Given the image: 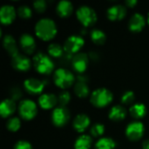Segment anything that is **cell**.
I'll use <instances>...</instances> for the list:
<instances>
[{"mask_svg":"<svg viewBox=\"0 0 149 149\" xmlns=\"http://www.w3.org/2000/svg\"><path fill=\"white\" fill-rule=\"evenodd\" d=\"M35 33L42 40H51L57 34L56 24L51 18H42L35 25Z\"/></svg>","mask_w":149,"mask_h":149,"instance_id":"cell-1","label":"cell"},{"mask_svg":"<svg viewBox=\"0 0 149 149\" xmlns=\"http://www.w3.org/2000/svg\"><path fill=\"white\" fill-rule=\"evenodd\" d=\"M32 63L37 72L45 75L52 73L55 66L52 59L43 52H38L35 54L32 58Z\"/></svg>","mask_w":149,"mask_h":149,"instance_id":"cell-2","label":"cell"},{"mask_svg":"<svg viewBox=\"0 0 149 149\" xmlns=\"http://www.w3.org/2000/svg\"><path fill=\"white\" fill-rule=\"evenodd\" d=\"M75 78L72 72L65 68H58L54 72L53 81L57 86L62 89L70 87L74 83Z\"/></svg>","mask_w":149,"mask_h":149,"instance_id":"cell-3","label":"cell"},{"mask_svg":"<svg viewBox=\"0 0 149 149\" xmlns=\"http://www.w3.org/2000/svg\"><path fill=\"white\" fill-rule=\"evenodd\" d=\"M113 93L107 88H99L93 92L91 95V103L96 107H105L113 100Z\"/></svg>","mask_w":149,"mask_h":149,"instance_id":"cell-4","label":"cell"},{"mask_svg":"<svg viewBox=\"0 0 149 149\" xmlns=\"http://www.w3.org/2000/svg\"><path fill=\"white\" fill-rule=\"evenodd\" d=\"M79 21L85 26L89 27L93 25L97 21V15L95 10L86 5L80 6L76 12Z\"/></svg>","mask_w":149,"mask_h":149,"instance_id":"cell-5","label":"cell"},{"mask_svg":"<svg viewBox=\"0 0 149 149\" xmlns=\"http://www.w3.org/2000/svg\"><path fill=\"white\" fill-rule=\"evenodd\" d=\"M19 115L25 120H32L38 113L36 104L30 100H24L18 105Z\"/></svg>","mask_w":149,"mask_h":149,"instance_id":"cell-6","label":"cell"},{"mask_svg":"<svg viewBox=\"0 0 149 149\" xmlns=\"http://www.w3.org/2000/svg\"><path fill=\"white\" fill-rule=\"evenodd\" d=\"M69 110L65 107H56L52 113V121L54 126L61 127L65 126L70 120Z\"/></svg>","mask_w":149,"mask_h":149,"instance_id":"cell-7","label":"cell"},{"mask_svg":"<svg viewBox=\"0 0 149 149\" xmlns=\"http://www.w3.org/2000/svg\"><path fill=\"white\" fill-rule=\"evenodd\" d=\"M84 44L85 40L81 36L72 35L65 40L63 47L65 52L74 55L81 49Z\"/></svg>","mask_w":149,"mask_h":149,"instance_id":"cell-8","label":"cell"},{"mask_svg":"<svg viewBox=\"0 0 149 149\" xmlns=\"http://www.w3.org/2000/svg\"><path fill=\"white\" fill-rule=\"evenodd\" d=\"M144 126L140 121H134L128 124L126 128V134L127 137L133 141H137L142 138L144 134Z\"/></svg>","mask_w":149,"mask_h":149,"instance_id":"cell-9","label":"cell"},{"mask_svg":"<svg viewBox=\"0 0 149 149\" xmlns=\"http://www.w3.org/2000/svg\"><path fill=\"white\" fill-rule=\"evenodd\" d=\"M89 63V57L86 53L84 52H79L73 55L72 61V69L79 72V73H83Z\"/></svg>","mask_w":149,"mask_h":149,"instance_id":"cell-10","label":"cell"},{"mask_svg":"<svg viewBox=\"0 0 149 149\" xmlns=\"http://www.w3.org/2000/svg\"><path fill=\"white\" fill-rule=\"evenodd\" d=\"M46 85L45 80H39L38 79H28L24 81V86L27 93L31 94H39L45 88Z\"/></svg>","mask_w":149,"mask_h":149,"instance_id":"cell-11","label":"cell"},{"mask_svg":"<svg viewBox=\"0 0 149 149\" xmlns=\"http://www.w3.org/2000/svg\"><path fill=\"white\" fill-rule=\"evenodd\" d=\"M11 65L14 69L20 72H26L31 66V62L30 58L23 54H17L11 58Z\"/></svg>","mask_w":149,"mask_h":149,"instance_id":"cell-12","label":"cell"},{"mask_svg":"<svg viewBox=\"0 0 149 149\" xmlns=\"http://www.w3.org/2000/svg\"><path fill=\"white\" fill-rule=\"evenodd\" d=\"M19 45L26 54H33L36 49V42L31 34L24 33L19 38Z\"/></svg>","mask_w":149,"mask_h":149,"instance_id":"cell-13","label":"cell"},{"mask_svg":"<svg viewBox=\"0 0 149 149\" xmlns=\"http://www.w3.org/2000/svg\"><path fill=\"white\" fill-rule=\"evenodd\" d=\"M127 14V9L124 5L121 4H117L113 5L107 10V16L108 19L111 21H117V20H121L125 17Z\"/></svg>","mask_w":149,"mask_h":149,"instance_id":"cell-14","label":"cell"},{"mask_svg":"<svg viewBox=\"0 0 149 149\" xmlns=\"http://www.w3.org/2000/svg\"><path fill=\"white\" fill-rule=\"evenodd\" d=\"M16 10L11 5H3L0 10V20L3 24H11L16 17Z\"/></svg>","mask_w":149,"mask_h":149,"instance_id":"cell-15","label":"cell"},{"mask_svg":"<svg viewBox=\"0 0 149 149\" xmlns=\"http://www.w3.org/2000/svg\"><path fill=\"white\" fill-rule=\"evenodd\" d=\"M145 24H146V19L144 16L140 13H135L131 17L128 23V27L131 31L139 32L144 28Z\"/></svg>","mask_w":149,"mask_h":149,"instance_id":"cell-16","label":"cell"},{"mask_svg":"<svg viewBox=\"0 0 149 149\" xmlns=\"http://www.w3.org/2000/svg\"><path fill=\"white\" fill-rule=\"evenodd\" d=\"M3 45L5 51L11 56V58L19 53L16 40L14 39V38L11 35L7 34L4 36V38H3Z\"/></svg>","mask_w":149,"mask_h":149,"instance_id":"cell-17","label":"cell"},{"mask_svg":"<svg viewBox=\"0 0 149 149\" xmlns=\"http://www.w3.org/2000/svg\"><path fill=\"white\" fill-rule=\"evenodd\" d=\"M58 103V98L52 93H45L38 98V104L43 109H51Z\"/></svg>","mask_w":149,"mask_h":149,"instance_id":"cell-18","label":"cell"},{"mask_svg":"<svg viewBox=\"0 0 149 149\" xmlns=\"http://www.w3.org/2000/svg\"><path fill=\"white\" fill-rule=\"evenodd\" d=\"M89 125H90V119L86 114L84 113H80L77 115L73 120V127L79 133L84 132L88 127Z\"/></svg>","mask_w":149,"mask_h":149,"instance_id":"cell-19","label":"cell"},{"mask_svg":"<svg viewBox=\"0 0 149 149\" xmlns=\"http://www.w3.org/2000/svg\"><path fill=\"white\" fill-rule=\"evenodd\" d=\"M16 111L15 101L10 99L4 100L0 105V114L3 118H7Z\"/></svg>","mask_w":149,"mask_h":149,"instance_id":"cell-20","label":"cell"},{"mask_svg":"<svg viewBox=\"0 0 149 149\" xmlns=\"http://www.w3.org/2000/svg\"><path fill=\"white\" fill-rule=\"evenodd\" d=\"M57 13L61 17H69L72 11H73V6L72 3L66 0H62L58 2L57 7H56Z\"/></svg>","mask_w":149,"mask_h":149,"instance_id":"cell-21","label":"cell"},{"mask_svg":"<svg viewBox=\"0 0 149 149\" xmlns=\"http://www.w3.org/2000/svg\"><path fill=\"white\" fill-rule=\"evenodd\" d=\"M127 115V111L126 108L120 105H116L113 107L109 112V119L114 121H120L125 119Z\"/></svg>","mask_w":149,"mask_h":149,"instance_id":"cell-22","label":"cell"},{"mask_svg":"<svg viewBox=\"0 0 149 149\" xmlns=\"http://www.w3.org/2000/svg\"><path fill=\"white\" fill-rule=\"evenodd\" d=\"M130 114L133 118H134L135 120H140L142 119L146 113H147V108L145 107V105L141 104V103H138V104H134L130 107Z\"/></svg>","mask_w":149,"mask_h":149,"instance_id":"cell-23","label":"cell"},{"mask_svg":"<svg viewBox=\"0 0 149 149\" xmlns=\"http://www.w3.org/2000/svg\"><path fill=\"white\" fill-rule=\"evenodd\" d=\"M92 146V139L89 135H81L79 136L75 143L74 148L75 149H90Z\"/></svg>","mask_w":149,"mask_h":149,"instance_id":"cell-24","label":"cell"},{"mask_svg":"<svg viewBox=\"0 0 149 149\" xmlns=\"http://www.w3.org/2000/svg\"><path fill=\"white\" fill-rule=\"evenodd\" d=\"M116 147V142L113 139L105 137L100 139L95 144V149H114Z\"/></svg>","mask_w":149,"mask_h":149,"instance_id":"cell-25","label":"cell"},{"mask_svg":"<svg viewBox=\"0 0 149 149\" xmlns=\"http://www.w3.org/2000/svg\"><path fill=\"white\" fill-rule=\"evenodd\" d=\"M91 39L96 45H103L106 42L107 37L105 32L99 29H93L91 31Z\"/></svg>","mask_w":149,"mask_h":149,"instance_id":"cell-26","label":"cell"},{"mask_svg":"<svg viewBox=\"0 0 149 149\" xmlns=\"http://www.w3.org/2000/svg\"><path fill=\"white\" fill-rule=\"evenodd\" d=\"M74 93L79 98H86L89 95V87L86 83L77 82L74 86Z\"/></svg>","mask_w":149,"mask_h":149,"instance_id":"cell-27","label":"cell"},{"mask_svg":"<svg viewBox=\"0 0 149 149\" xmlns=\"http://www.w3.org/2000/svg\"><path fill=\"white\" fill-rule=\"evenodd\" d=\"M47 50H48L49 55L56 58H60L65 52L64 47H62L60 45L56 44V43H52L51 45H49Z\"/></svg>","mask_w":149,"mask_h":149,"instance_id":"cell-28","label":"cell"},{"mask_svg":"<svg viewBox=\"0 0 149 149\" xmlns=\"http://www.w3.org/2000/svg\"><path fill=\"white\" fill-rule=\"evenodd\" d=\"M21 126L20 120L17 117H11L6 122V127L10 132H17Z\"/></svg>","mask_w":149,"mask_h":149,"instance_id":"cell-29","label":"cell"},{"mask_svg":"<svg viewBox=\"0 0 149 149\" xmlns=\"http://www.w3.org/2000/svg\"><path fill=\"white\" fill-rule=\"evenodd\" d=\"M17 13L18 17H21V18H23V19H28L32 15V11H31V8L28 7V6H26V5L19 6L18 9H17Z\"/></svg>","mask_w":149,"mask_h":149,"instance_id":"cell-30","label":"cell"},{"mask_svg":"<svg viewBox=\"0 0 149 149\" xmlns=\"http://www.w3.org/2000/svg\"><path fill=\"white\" fill-rule=\"evenodd\" d=\"M135 100V94L132 91H127L121 96V103L126 106L132 105Z\"/></svg>","mask_w":149,"mask_h":149,"instance_id":"cell-31","label":"cell"},{"mask_svg":"<svg viewBox=\"0 0 149 149\" xmlns=\"http://www.w3.org/2000/svg\"><path fill=\"white\" fill-rule=\"evenodd\" d=\"M72 58H73V55L72 54H70V53H67V52H65L64 54L60 58H58V63L61 66H67L70 64L72 65Z\"/></svg>","mask_w":149,"mask_h":149,"instance_id":"cell-32","label":"cell"},{"mask_svg":"<svg viewBox=\"0 0 149 149\" xmlns=\"http://www.w3.org/2000/svg\"><path fill=\"white\" fill-rule=\"evenodd\" d=\"M71 100V94L67 91H63L59 93L58 97V102L59 103L60 107H65L70 102Z\"/></svg>","mask_w":149,"mask_h":149,"instance_id":"cell-33","label":"cell"},{"mask_svg":"<svg viewBox=\"0 0 149 149\" xmlns=\"http://www.w3.org/2000/svg\"><path fill=\"white\" fill-rule=\"evenodd\" d=\"M105 132V127L103 124L100 123H96L93 126H92L90 129V133L93 137H99L102 135Z\"/></svg>","mask_w":149,"mask_h":149,"instance_id":"cell-34","label":"cell"},{"mask_svg":"<svg viewBox=\"0 0 149 149\" xmlns=\"http://www.w3.org/2000/svg\"><path fill=\"white\" fill-rule=\"evenodd\" d=\"M9 95L10 100H18L21 97H22V91L19 87L17 86H12L10 91H9Z\"/></svg>","mask_w":149,"mask_h":149,"instance_id":"cell-35","label":"cell"},{"mask_svg":"<svg viewBox=\"0 0 149 149\" xmlns=\"http://www.w3.org/2000/svg\"><path fill=\"white\" fill-rule=\"evenodd\" d=\"M33 7L38 13H43L46 10L47 4L45 0H37L33 3Z\"/></svg>","mask_w":149,"mask_h":149,"instance_id":"cell-36","label":"cell"},{"mask_svg":"<svg viewBox=\"0 0 149 149\" xmlns=\"http://www.w3.org/2000/svg\"><path fill=\"white\" fill-rule=\"evenodd\" d=\"M14 149H32V147L28 141H19L15 144Z\"/></svg>","mask_w":149,"mask_h":149,"instance_id":"cell-37","label":"cell"},{"mask_svg":"<svg viewBox=\"0 0 149 149\" xmlns=\"http://www.w3.org/2000/svg\"><path fill=\"white\" fill-rule=\"evenodd\" d=\"M88 57L93 60V61H98L100 59V55L98 52H91L89 54H88Z\"/></svg>","mask_w":149,"mask_h":149,"instance_id":"cell-38","label":"cell"},{"mask_svg":"<svg viewBox=\"0 0 149 149\" xmlns=\"http://www.w3.org/2000/svg\"><path fill=\"white\" fill-rule=\"evenodd\" d=\"M125 4L129 8H134L137 4V1L136 0H127V1H125Z\"/></svg>","mask_w":149,"mask_h":149,"instance_id":"cell-39","label":"cell"},{"mask_svg":"<svg viewBox=\"0 0 149 149\" xmlns=\"http://www.w3.org/2000/svg\"><path fill=\"white\" fill-rule=\"evenodd\" d=\"M78 82H82V83H87L88 82V77L86 75H79L78 76Z\"/></svg>","mask_w":149,"mask_h":149,"instance_id":"cell-40","label":"cell"},{"mask_svg":"<svg viewBox=\"0 0 149 149\" xmlns=\"http://www.w3.org/2000/svg\"><path fill=\"white\" fill-rule=\"evenodd\" d=\"M142 148L143 149H149V140H146L142 143Z\"/></svg>","mask_w":149,"mask_h":149,"instance_id":"cell-41","label":"cell"},{"mask_svg":"<svg viewBox=\"0 0 149 149\" xmlns=\"http://www.w3.org/2000/svg\"><path fill=\"white\" fill-rule=\"evenodd\" d=\"M81 34L84 35V34H86V28H83L82 31H81Z\"/></svg>","mask_w":149,"mask_h":149,"instance_id":"cell-42","label":"cell"},{"mask_svg":"<svg viewBox=\"0 0 149 149\" xmlns=\"http://www.w3.org/2000/svg\"><path fill=\"white\" fill-rule=\"evenodd\" d=\"M148 24H149V12H148Z\"/></svg>","mask_w":149,"mask_h":149,"instance_id":"cell-43","label":"cell"}]
</instances>
